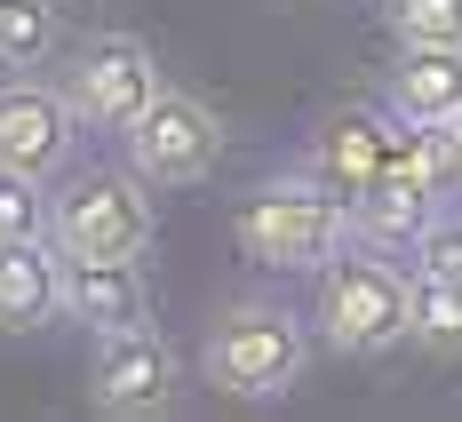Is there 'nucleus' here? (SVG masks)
I'll use <instances>...</instances> for the list:
<instances>
[{"mask_svg":"<svg viewBox=\"0 0 462 422\" xmlns=\"http://www.w3.org/2000/svg\"><path fill=\"white\" fill-rule=\"evenodd\" d=\"M231 239L263 271H319L327 255H343L359 232H351V199L343 191H327L311 168H287V176H263L231 207Z\"/></svg>","mask_w":462,"mask_h":422,"instance_id":"1","label":"nucleus"},{"mask_svg":"<svg viewBox=\"0 0 462 422\" xmlns=\"http://www.w3.org/2000/svg\"><path fill=\"white\" fill-rule=\"evenodd\" d=\"M311 280H319V295H311V327H319L327 351L374 359V351L407 343V327H415V271H399L391 247L351 239L343 255H327Z\"/></svg>","mask_w":462,"mask_h":422,"instance_id":"2","label":"nucleus"},{"mask_svg":"<svg viewBox=\"0 0 462 422\" xmlns=\"http://www.w3.org/2000/svg\"><path fill=\"white\" fill-rule=\"evenodd\" d=\"M311 319H295L287 303H231L224 319L208 327L199 343V375L208 390H224V399H247V407H272L287 399L295 382H303V359H311Z\"/></svg>","mask_w":462,"mask_h":422,"instance_id":"3","label":"nucleus"},{"mask_svg":"<svg viewBox=\"0 0 462 422\" xmlns=\"http://www.w3.org/2000/svg\"><path fill=\"white\" fill-rule=\"evenodd\" d=\"M48 239L64 255H143L152 247V184L136 168H64L48 184Z\"/></svg>","mask_w":462,"mask_h":422,"instance_id":"4","label":"nucleus"},{"mask_svg":"<svg viewBox=\"0 0 462 422\" xmlns=\"http://www.w3.org/2000/svg\"><path fill=\"white\" fill-rule=\"evenodd\" d=\"M56 80H64V96H72V112H80L88 128H104V136H128V128L143 120V104L168 88L152 41H136V32H88V41L64 56Z\"/></svg>","mask_w":462,"mask_h":422,"instance_id":"5","label":"nucleus"},{"mask_svg":"<svg viewBox=\"0 0 462 422\" xmlns=\"http://www.w3.org/2000/svg\"><path fill=\"white\" fill-rule=\"evenodd\" d=\"M120 143H128V168H136L143 184H160V191L208 184L224 168V120H216L208 96H191V88H160Z\"/></svg>","mask_w":462,"mask_h":422,"instance_id":"6","label":"nucleus"},{"mask_svg":"<svg viewBox=\"0 0 462 422\" xmlns=\"http://www.w3.org/2000/svg\"><path fill=\"white\" fill-rule=\"evenodd\" d=\"M88 136V120L72 112L64 80H41V72H0V168L32 176V184H56L72 168V151Z\"/></svg>","mask_w":462,"mask_h":422,"instance_id":"7","label":"nucleus"},{"mask_svg":"<svg viewBox=\"0 0 462 422\" xmlns=\"http://www.w3.org/2000/svg\"><path fill=\"white\" fill-rule=\"evenodd\" d=\"M176 390H184V359H176V343L152 327V319L96 335V359H88L96 415H168Z\"/></svg>","mask_w":462,"mask_h":422,"instance_id":"8","label":"nucleus"},{"mask_svg":"<svg viewBox=\"0 0 462 422\" xmlns=\"http://www.w3.org/2000/svg\"><path fill=\"white\" fill-rule=\"evenodd\" d=\"M399 128H407V120H399L383 96H374V104H335L319 128H311V143H303V168H311L327 191L359 199L374 176H391V160H399Z\"/></svg>","mask_w":462,"mask_h":422,"instance_id":"9","label":"nucleus"},{"mask_svg":"<svg viewBox=\"0 0 462 422\" xmlns=\"http://www.w3.org/2000/svg\"><path fill=\"white\" fill-rule=\"evenodd\" d=\"M447 199H455V184H439V176H422V168H391V176H374V184L351 199V232L374 239V247H391V255H415L422 232L447 216Z\"/></svg>","mask_w":462,"mask_h":422,"instance_id":"10","label":"nucleus"},{"mask_svg":"<svg viewBox=\"0 0 462 422\" xmlns=\"http://www.w3.org/2000/svg\"><path fill=\"white\" fill-rule=\"evenodd\" d=\"M64 319H80L88 335L152 319V280H143V263L136 255H64Z\"/></svg>","mask_w":462,"mask_h":422,"instance_id":"11","label":"nucleus"},{"mask_svg":"<svg viewBox=\"0 0 462 422\" xmlns=\"http://www.w3.org/2000/svg\"><path fill=\"white\" fill-rule=\"evenodd\" d=\"M64 319V247L56 239H0V335H32Z\"/></svg>","mask_w":462,"mask_h":422,"instance_id":"12","label":"nucleus"},{"mask_svg":"<svg viewBox=\"0 0 462 422\" xmlns=\"http://www.w3.org/2000/svg\"><path fill=\"white\" fill-rule=\"evenodd\" d=\"M383 104L415 128H447L462 112V48H399L383 72Z\"/></svg>","mask_w":462,"mask_h":422,"instance_id":"13","label":"nucleus"},{"mask_svg":"<svg viewBox=\"0 0 462 422\" xmlns=\"http://www.w3.org/2000/svg\"><path fill=\"white\" fill-rule=\"evenodd\" d=\"M64 41L56 0H0V72H41Z\"/></svg>","mask_w":462,"mask_h":422,"instance_id":"14","label":"nucleus"},{"mask_svg":"<svg viewBox=\"0 0 462 422\" xmlns=\"http://www.w3.org/2000/svg\"><path fill=\"white\" fill-rule=\"evenodd\" d=\"M407 343H422L430 359H462V280L415 271V327Z\"/></svg>","mask_w":462,"mask_h":422,"instance_id":"15","label":"nucleus"},{"mask_svg":"<svg viewBox=\"0 0 462 422\" xmlns=\"http://www.w3.org/2000/svg\"><path fill=\"white\" fill-rule=\"evenodd\" d=\"M399 48H462V0H391Z\"/></svg>","mask_w":462,"mask_h":422,"instance_id":"16","label":"nucleus"},{"mask_svg":"<svg viewBox=\"0 0 462 422\" xmlns=\"http://www.w3.org/2000/svg\"><path fill=\"white\" fill-rule=\"evenodd\" d=\"M48 232V184L0 168V239H41Z\"/></svg>","mask_w":462,"mask_h":422,"instance_id":"17","label":"nucleus"},{"mask_svg":"<svg viewBox=\"0 0 462 422\" xmlns=\"http://www.w3.org/2000/svg\"><path fill=\"white\" fill-rule=\"evenodd\" d=\"M422 271H439V280H462V207H447L430 232H422Z\"/></svg>","mask_w":462,"mask_h":422,"instance_id":"18","label":"nucleus"},{"mask_svg":"<svg viewBox=\"0 0 462 422\" xmlns=\"http://www.w3.org/2000/svg\"><path fill=\"white\" fill-rule=\"evenodd\" d=\"M447 136H455V168H462V112H455V120H447Z\"/></svg>","mask_w":462,"mask_h":422,"instance_id":"19","label":"nucleus"}]
</instances>
